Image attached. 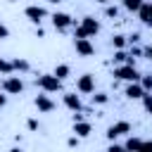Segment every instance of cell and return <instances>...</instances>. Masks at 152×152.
I'll return each instance as SVG.
<instances>
[{
  "instance_id": "26",
  "label": "cell",
  "mask_w": 152,
  "mask_h": 152,
  "mask_svg": "<svg viewBox=\"0 0 152 152\" xmlns=\"http://www.w3.org/2000/svg\"><path fill=\"white\" fill-rule=\"evenodd\" d=\"M5 38H10V28L5 24H0V40H5Z\"/></svg>"
},
{
  "instance_id": "17",
  "label": "cell",
  "mask_w": 152,
  "mask_h": 152,
  "mask_svg": "<svg viewBox=\"0 0 152 152\" xmlns=\"http://www.w3.org/2000/svg\"><path fill=\"white\" fill-rule=\"evenodd\" d=\"M142 2H145V0H121V7H124L126 12H131V14H133V12H138V10H140V5H142Z\"/></svg>"
},
{
  "instance_id": "3",
  "label": "cell",
  "mask_w": 152,
  "mask_h": 152,
  "mask_svg": "<svg viewBox=\"0 0 152 152\" xmlns=\"http://www.w3.org/2000/svg\"><path fill=\"white\" fill-rule=\"evenodd\" d=\"M36 86H38L40 90H45V93H57V90H62V81H59L55 74H40V76H36Z\"/></svg>"
},
{
  "instance_id": "20",
  "label": "cell",
  "mask_w": 152,
  "mask_h": 152,
  "mask_svg": "<svg viewBox=\"0 0 152 152\" xmlns=\"http://www.w3.org/2000/svg\"><path fill=\"white\" fill-rule=\"evenodd\" d=\"M140 86L145 88V93H152V74H140Z\"/></svg>"
},
{
  "instance_id": "25",
  "label": "cell",
  "mask_w": 152,
  "mask_h": 152,
  "mask_svg": "<svg viewBox=\"0 0 152 152\" xmlns=\"http://www.w3.org/2000/svg\"><path fill=\"white\" fill-rule=\"evenodd\" d=\"M128 55L135 59V57H142V50H140V48H135V45H131V52H128Z\"/></svg>"
},
{
  "instance_id": "7",
  "label": "cell",
  "mask_w": 152,
  "mask_h": 152,
  "mask_svg": "<svg viewBox=\"0 0 152 152\" xmlns=\"http://www.w3.org/2000/svg\"><path fill=\"white\" fill-rule=\"evenodd\" d=\"M76 90L83 93V95L95 93V76H93V74H83V76H78V78H76Z\"/></svg>"
},
{
  "instance_id": "34",
  "label": "cell",
  "mask_w": 152,
  "mask_h": 152,
  "mask_svg": "<svg viewBox=\"0 0 152 152\" xmlns=\"http://www.w3.org/2000/svg\"><path fill=\"white\" fill-rule=\"evenodd\" d=\"M48 2H50V5H57V2H62V0H48Z\"/></svg>"
},
{
  "instance_id": "21",
  "label": "cell",
  "mask_w": 152,
  "mask_h": 152,
  "mask_svg": "<svg viewBox=\"0 0 152 152\" xmlns=\"http://www.w3.org/2000/svg\"><path fill=\"white\" fill-rule=\"evenodd\" d=\"M104 17H107V19H116V17H119V7L107 2V5H104Z\"/></svg>"
},
{
  "instance_id": "5",
  "label": "cell",
  "mask_w": 152,
  "mask_h": 152,
  "mask_svg": "<svg viewBox=\"0 0 152 152\" xmlns=\"http://www.w3.org/2000/svg\"><path fill=\"white\" fill-rule=\"evenodd\" d=\"M33 104H36V109H38L40 114H50V112H55V107H57V104H55V100H52L45 90H43L40 95H36V97H33Z\"/></svg>"
},
{
  "instance_id": "28",
  "label": "cell",
  "mask_w": 152,
  "mask_h": 152,
  "mask_svg": "<svg viewBox=\"0 0 152 152\" xmlns=\"http://www.w3.org/2000/svg\"><path fill=\"white\" fill-rule=\"evenodd\" d=\"M126 38H128V43H131V45H135V43L140 40V33H131V36H126Z\"/></svg>"
},
{
  "instance_id": "23",
  "label": "cell",
  "mask_w": 152,
  "mask_h": 152,
  "mask_svg": "<svg viewBox=\"0 0 152 152\" xmlns=\"http://www.w3.org/2000/svg\"><path fill=\"white\" fill-rule=\"evenodd\" d=\"M12 71H14V69H12V62H7L5 57H0V74L7 76V74H12Z\"/></svg>"
},
{
  "instance_id": "22",
  "label": "cell",
  "mask_w": 152,
  "mask_h": 152,
  "mask_svg": "<svg viewBox=\"0 0 152 152\" xmlns=\"http://www.w3.org/2000/svg\"><path fill=\"white\" fill-rule=\"evenodd\" d=\"M107 102H109L107 93H93V104H107Z\"/></svg>"
},
{
  "instance_id": "15",
  "label": "cell",
  "mask_w": 152,
  "mask_h": 152,
  "mask_svg": "<svg viewBox=\"0 0 152 152\" xmlns=\"http://www.w3.org/2000/svg\"><path fill=\"white\" fill-rule=\"evenodd\" d=\"M52 74H55L59 81H64V78H69V76H71V66H69V64H57Z\"/></svg>"
},
{
  "instance_id": "12",
  "label": "cell",
  "mask_w": 152,
  "mask_h": 152,
  "mask_svg": "<svg viewBox=\"0 0 152 152\" xmlns=\"http://www.w3.org/2000/svg\"><path fill=\"white\" fill-rule=\"evenodd\" d=\"M124 95H126L128 100H142V95H145V88L140 86V81H131V83L126 86Z\"/></svg>"
},
{
  "instance_id": "29",
  "label": "cell",
  "mask_w": 152,
  "mask_h": 152,
  "mask_svg": "<svg viewBox=\"0 0 152 152\" xmlns=\"http://www.w3.org/2000/svg\"><path fill=\"white\" fill-rule=\"evenodd\" d=\"M124 150V145H119V142H114L112 140V145H109V152H121Z\"/></svg>"
},
{
  "instance_id": "13",
  "label": "cell",
  "mask_w": 152,
  "mask_h": 152,
  "mask_svg": "<svg viewBox=\"0 0 152 152\" xmlns=\"http://www.w3.org/2000/svg\"><path fill=\"white\" fill-rule=\"evenodd\" d=\"M135 14H138V19H140L145 26H150V28H152V2H142V5H140V10H138Z\"/></svg>"
},
{
  "instance_id": "24",
  "label": "cell",
  "mask_w": 152,
  "mask_h": 152,
  "mask_svg": "<svg viewBox=\"0 0 152 152\" xmlns=\"http://www.w3.org/2000/svg\"><path fill=\"white\" fill-rule=\"evenodd\" d=\"M142 104H145L147 114H152V93H145V95H142Z\"/></svg>"
},
{
  "instance_id": "9",
  "label": "cell",
  "mask_w": 152,
  "mask_h": 152,
  "mask_svg": "<svg viewBox=\"0 0 152 152\" xmlns=\"http://www.w3.org/2000/svg\"><path fill=\"white\" fill-rule=\"evenodd\" d=\"M50 21H52V26H55L57 31H66L69 26H74L71 14H66V12H55V14L50 17Z\"/></svg>"
},
{
  "instance_id": "18",
  "label": "cell",
  "mask_w": 152,
  "mask_h": 152,
  "mask_svg": "<svg viewBox=\"0 0 152 152\" xmlns=\"http://www.w3.org/2000/svg\"><path fill=\"white\" fill-rule=\"evenodd\" d=\"M12 69H14V71H19V74H24V71H28V69H31V64H28L26 59L17 57V59H12Z\"/></svg>"
},
{
  "instance_id": "16",
  "label": "cell",
  "mask_w": 152,
  "mask_h": 152,
  "mask_svg": "<svg viewBox=\"0 0 152 152\" xmlns=\"http://www.w3.org/2000/svg\"><path fill=\"white\" fill-rule=\"evenodd\" d=\"M126 45H128V38L126 36H121V33H114L112 36V48L114 50H124Z\"/></svg>"
},
{
  "instance_id": "33",
  "label": "cell",
  "mask_w": 152,
  "mask_h": 152,
  "mask_svg": "<svg viewBox=\"0 0 152 152\" xmlns=\"http://www.w3.org/2000/svg\"><path fill=\"white\" fill-rule=\"evenodd\" d=\"M140 150H152V140H142V147Z\"/></svg>"
},
{
  "instance_id": "8",
  "label": "cell",
  "mask_w": 152,
  "mask_h": 152,
  "mask_svg": "<svg viewBox=\"0 0 152 152\" xmlns=\"http://www.w3.org/2000/svg\"><path fill=\"white\" fill-rule=\"evenodd\" d=\"M126 133H131V124L128 121H114L107 128V140H116V138H121Z\"/></svg>"
},
{
  "instance_id": "30",
  "label": "cell",
  "mask_w": 152,
  "mask_h": 152,
  "mask_svg": "<svg viewBox=\"0 0 152 152\" xmlns=\"http://www.w3.org/2000/svg\"><path fill=\"white\" fill-rule=\"evenodd\" d=\"M66 145H69V147H76V145H78V135H74V138H69V140H66Z\"/></svg>"
},
{
  "instance_id": "4",
  "label": "cell",
  "mask_w": 152,
  "mask_h": 152,
  "mask_svg": "<svg viewBox=\"0 0 152 152\" xmlns=\"http://www.w3.org/2000/svg\"><path fill=\"white\" fill-rule=\"evenodd\" d=\"M0 90L7 93V95H21L24 93V81L19 76L7 74V78H2V83H0Z\"/></svg>"
},
{
  "instance_id": "14",
  "label": "cell",
  "mask_w": 152,
  "mask_h": 152,
  "mask_svg": "<svg viewBox=\"0 0 152 152\" xmlns=\"http://www.w3.org/2000/svg\"><path fill=\"white\" fill-rule=\"evenodd\" d=\"M74 133H76L78 138H88V135L93 133V126H90V121H83V119L74 121Z\"/></svg>"
},
{
  "instance_id": "19",
  "label": "cell",
  "mask_w": 152,
  "mask_h": 152,
  "mask_svg": "<svg viewBox=\"0 0 152 152\" xmlns=\"http://www.w3.org/2000/svg\"><path fill=\"white\" fill-rule=\"evenodd\" d=\"M140 147H142V140L135 138V135L126 138V142H124V150H140Z\"/></svg>"
},
{
  "instance_id": "10",
  "label": "cell",
  "mask_w": 152,
  "mask_h": 152,
  "mask_svg": "<svg viewBox=\"0 0 152 152\" xmlns=\"http://www.w3.org/2000/svg\"><path fill=\"white\" fill-rule=\"evenodd\" d=\"M74 50L81 57H93L95 55V45L90 43V38H74Z\"/></svg>"
},
{
  "instance_id": "27",
  "label": "cell",
  "mask_w": 152,
  "mask_h": 152,
  "mask_svg": "<svg viewBox=\"0 0 152 152\" xmlns=\"http://www.w3.org/2000/svg\"><path fill=\"white\" fill-rule=\"evenodd\" d=\"M26 128H28V131H38V121H36V119H28V121H26Z\"/></svg>"
},
{
  "instance_id": "2",
  "label": "cell",
  "mask_w": 152,
  "mask_h": 152,
  "mask_svg": "<svg viewBox=\"0 0 152 152\" xmlns=\"http://www.w3.org/2000/svg\"><path fill=\"white\" fill-rule=\"evenodd\" d=\"M114 78L126 81V83H131V81H140V71L135 69V64L124 62V64H119V66L114 69Z\"/></svg>"
},
{
  "instance_id": "31",
  "label": "cell",
  "mask_w": 152,
  "mask_h": 152,
  "mask_svg": "<svg viewBox=\"0 0 152 152\" xmlns=\"http://www.w3.org/2000/svg\"><path fill=\"white\" fill-rule=\"evenodd\" d=\"M142 57H147V59H152V45H147V48L142 50Z\"/></svg>"
},
{
  "instance_id": "6",
  "label": "cell",
  "mask_w": 152,
  "mask_h": 152,
  "mask_svg": "<svg viewBox=\"0 0 152 152\" xmlns=\"http://www.w3.org/2000/svg\"><path fill=\"white\" fill-rule=\"evenodd\" d=\"M24 17H26L31 24H36V26H38V24L48 17V10H45V7H40V5H28V7L24 10Z\"/></svg>"
},
{
  "instance_id": "32",
  "label": "cell",
  "mask_w": 152,
  "mask_h": 152,
  "mask_svg": "<svg viewBox=\"0 0 152 152\" xmlns=\"http://www.w3.org/2000/svg\"><path fill=\"white\" fill-rule=\"evenodd\" d=\"M7 104V93H0V109Z\"/></svg>"
},
{
  "instance_id": "11",
  "label": "cell",
  "mask_w": 152,
  "mask_h": 152,
  "mask_svg": "<svg viewBox=\"0 0 152 152\" xmlns=\"http://www.w3.org/2000/svg\"><path fill=\"white\" fill-rule=\"evenodd\" d=\"M62 102L69 112H83V102H81V95L76 93H64L62 95Z\"/></svg>"
},
{
  "instance_id": "1",
  "label": "cell",
  "mask_w": 152,
  "mask_h": 152,
  "mask_svg": "<svg viewBox=\"0 0 152 152\" xmlns=\"http://www.w3.org/2000/svg\"><path fill=\"white\" fill-rule=\"evenodd\" d=\"M100 33V21L95 19V17H83L81 19V24L74 28V38H95Z\"/></svg>"
},
{
  "instance_id": "35",
  "label": "cell",
  "mask_w": 152,
  "mask_h": 152,
  "mask_svg": "<svg viewBox=\"0 0 152 152\" xmlns=\"http://www.w3.org/2000/svg\"><path fill=\"white\" fill-rule=\"evenodd\" d=\"M95 2H100V5H107V2H109V0H95Z\"/></svg>"
}]
</instances>
